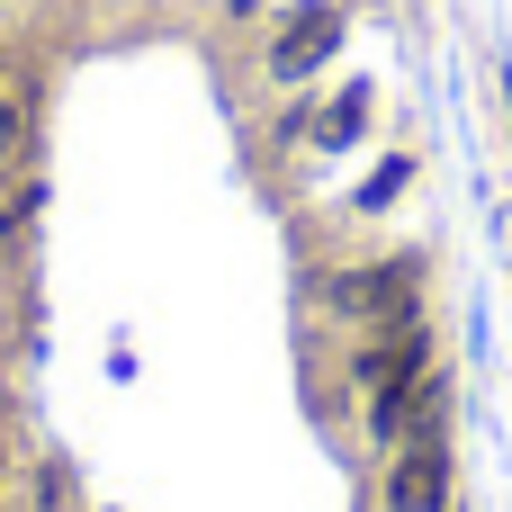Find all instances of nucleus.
Segmentation results:
<instances>
[{
    "mask_svg": "<svg viewBox=\"0 0 512 512\" xmlns=\"http://www.w3.org/2000/svg\"><path fill=\"white\" fill-rule=\"evenodd\" d=\"M324 315H342V324H369V333H387V324H414L423 315V261H351V270H333L324 279Z\"/></svg>",
    "mask_w": 512,
    "mask_h": 512,
    "instance_id": "f257e3e1",
    "label": "nucleus"
},
{
    "mask_svg": "<svg viewBox=\"0 0 512 512\" xmlns=\"http://www.w3.org/2000/svg\"><path fill=\"white\" fill-rule=\"evenodd\" d=\"M342 36H351V9L342 0H288V18H279V36H270V90H315V72L342 54Z\"/></svg>",
    "mask_w": 512,
    "mask_h": 512,
    "instance_id": "f03ea898",
    "label": "nucleus"
},
{
    "mask_svg": "<svg viewBox=\"0 0 512 512\" xmlns=\"http://www.w3.org/2000/svg\"><path fill=\"white\" fill-rule=\"evenodd\" d=\"M378 512H459V459L450 441H405L378 468Z\"/></svg>",
    "mask_w": 512,
    "mask_h": 512,
    "instance_id": "7ed1b4c3",
    "label": "nucleus"
},
{
    "mask_svg": "<svg viewBox=\"0 0 512 512\" xmlns=\"http://www.w3.org/2000/svg\"><path fill=\"white\" fill-rule=\"evenodd\" d=\"M360 126H369V81H351L333 108H306V153H342L360 144Z\"/></svg>",
    "mask_w": 512,
    "mask_h": 512,
    "instance_id": "20e7f679",
    "label": "nucleus"
},
{
    "mask_svg": "<svg viewBox=\"0 0 512 512\" xmlns=\"http://www.w3.org/2000/svg\"><path fill=\"white\" fill-rule=\"evenodd\" d=\"M450 405H459V387H450V369H423V387H414V423H405V441H450Z\"/></svg>",
    "mask_w": 512,
    "mask_h": 512,
    "instance_id": "39448f33",
    "label": "nucleus"
},
{
    "mask_svg": "<svg viewBox=\"0 0 512 512\" xmlns=\"http://www.w3.org/2000/svg\"><path fill=\"white\" fill-rule=\"evenodd\" d=\"M27 144H36V90L9 72L0 81V162H27Z\"/></svg>",
    "mask_w": 512,
    "mask_h": 512,
    "instance_id": "423d86ee",
    "label": "nucleus"
},
{
    "mask_svg": "<svg viewBox=\"0 0 512 512\" xmlns=\"http://www.w3.org/2000/svg\"><path fill=\"white\" fill-rule=\"evenodd\" d=\"M405 189H414V153H387V162L351 189V216H378V207H396Z\"/></svg>",
    "mask_w": 512,
    "mask_h": 512,
    "instance_id": "0eeeda50",
    "label": "nucleus"
},
{
    "mask_svg": "<svg viewBox=\"0 0 512 512\" xmlns=\"http://www.w3.org/2000/svg\"><path fill=\"white\" fill-rule=\"evenodd\" d=\"M225 18H261V0H225Z\"/></svg>",
    "mask_w": 512,
    "mask_h": 512,
    "instance_id": "6e6552de",
    "label": "nucleus"
},
{
    "mask_svg": "<svg viewBox=\"0 0 512 512\" xmlns=\"http://www.w3.org/2000/svg\"><path fill=\"white\" fill-rule=\"evenodd\" d=\"M504 126H512V72H504Z\"/></svg>",
    "mask_w": 512,
    "mask_h": 512,
    "instance_id": "1a4fd4ad",
    "label": "nucleus"
}]
</instances>
